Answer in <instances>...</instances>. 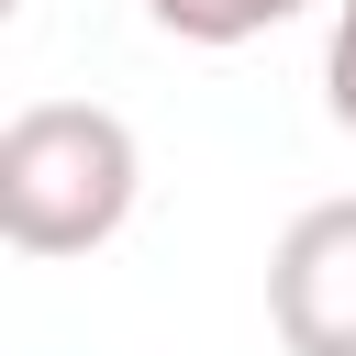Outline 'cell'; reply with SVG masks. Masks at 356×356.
Segmentation results:
<instances>
[{
  "label": "cell",
  "instance_id": "7a4b0ae2",
  "mask_svg": "<svg viewBox=\"0 0 356 356\" xmlns=\"http://www.w3.org/2000/svg\"><path fill=\"white\" fill-rule=\"evenodd\" d=\"M267 323L289 356H356V200H312L267 256Z\"/></svg>",
  "mask_w": 356,
  "mask_h": 356
},
{
  "label": "cell",
  "instance_id": "3957f363",
  "mask_svg": "<svg viewBox=\"0 0 356 356\" xmlns=\"http://www.w3.org/2000/svg\"><path fill=\"white\" fill-rule=\"evenodd\" d=\"M300 11H323V0H145V22L178 33V44H256V33L300 22Z\"/></svg>",
  "mask_w": 356,
  "mask_h": 356
},
{
  "label": "cell",
  "instance_id": "277c9868",
  "mask_svg": "<svg viewBox=\"0 0 356 356\" xmlns=\"http://www.w3.org/2000/svg\"><path fill=\"white\" fill-rule=\"evenodd\" d=\"M323 111L356 134V0H334V22H323Z\"/></svg>",
  "mask_w": 356,
  "mask_h": 356
},
{
  "label": "cell",
  "instance_id": "6da1fadb",
  "mask_svg": "<svg viewBox=\"0 0 356 356\" xmlns=\"http://www.w3.org/2000/svg\"><path fill=\"white\" fill-rule=\"evenodd\" d=\"M145 200V145L100 100H22L0 122V234L11 256H100Z\"/></svg>",
  "mask_w": 356,
  "mask_h": 356
}]
</instances>
